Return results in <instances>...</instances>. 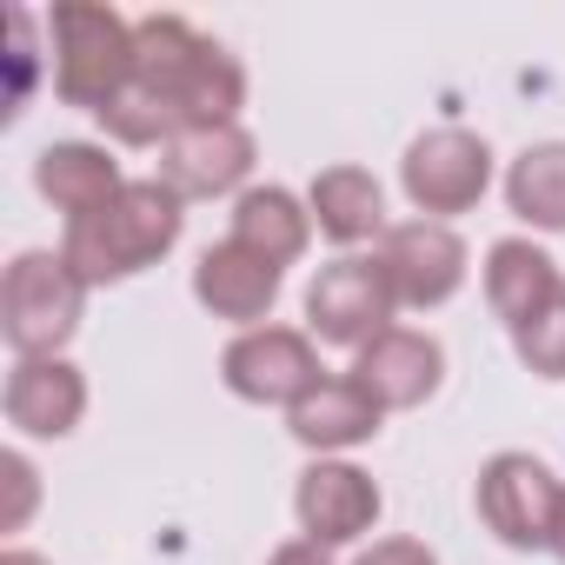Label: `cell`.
I'll return each instance as SVG.
<instances>
[{
  "label": "cell",
  "mask_w": 565,
  "mask_h": 565,
  "mask_svg": "<svg viewBox=\"0 0 565 565\" xmlns=\"http://www.w3.org/2000/svg\"><path fill=\"white\" fill-rule=\"evenodd\" d=\"M180 233H186V200L153 173V180H127L114 206H100L87 220H67L61 253L87 287H120V279L160 266L180 246Z\"/></svg>",
  "instance_id": "cell-1"
},
{
  "label": "cell",
  "mask_w": 565,
  "mask_h": 565,
  "mask_svg": "<svg viewBox=\"0 0 565 565\" xmlns=\"http://www.w3.org/2000/svg\"><path fill=\"white\" fill-rule=\"evenodd\" d=\"M87 279L67 266V253L28 246L0 273V340L14 347V360H61L67 340L81 333L87 313Z\"/></svg>",
  "instance_id": "cell-2"
},
{
  "label": "cell",
  "mask_w": 565,
  "mask_h": 565,
  "mask_svg": "<svg viewBox=\"0 0 565 565\" xmlns=\"http://www.w3.org/2000/svg\"><path fill=\"white\" fill-rule=\"evenodd\" d=\"M54 34V100L100 114L134 81V21H120L100 0H61L47 14Z\"/></svg>",
  "instance_id": "cell-3"
},
{
  "label": "cell",
  "mask_w": 565,
  "mask_h": 565,
  "mask_svg": "<svg viewBox=\"0 0 565 565\" xmlns=\"http://www.w3.org/2000/svg\"><path fill=\"white\" fill-rule=\"evenodd\" d=\"M558 499H565V479L539 452H492L479 466V486H472L479 525L512 552H552Z\"/></svg>",
  "instance_id": "cell-4"
},
{
  "label": "cell",
  "mask_w": 565,
  "mask_h": 565,
  "mask_svg": "<svg viewBox=\"0 0 565 565\" xmlns=\"http://www.w3.org/2000/svg\"><path fill=\"white\" fill-rule=\"evenodd\" d=\"M399 186L413 200L419 220H459L486 200L492 186V147L472 134V127H426L406 160H399Z\"/></svg>",
  "instance_id": "cell-5"
},
{
  "label": "cell",
  "mask_w": 565,
  "mask_h": 565,
  "mask_svg": "<svg viewBox=\"0 0 565 565\" xmlns=\"http://www.w3.org/2000/svg\"><path fill=\"white\" fill-rule=\"evenodd\" d=\"M220 380H226V393L233 399H246V406H300L320 380H327V366H320V347H313V333H300V327H253V333H233V347L220 353Z\"/></svg>",
  "instance_id": "cell-6"
},
{
  "label": "cell",
  "mask_w": 565,
  "mask_h": 565,
  "mask_svg": "<svg viewBox=\"0 0 565 565\" xmlns=\"http://www.w3.org/2000/svg\"><path fill=\"white\" fill-rule=\"evenodd\" d=\"M393 313H399V300H393L373 253H340L307 287V333L320 347H353L360 353L393 327Z\"/></svg>",
  "instance_id": "cell-7"
},
{
  "label": "cell",
  "mask_w": 565,
  "mask_h": 565,
  "mask_svg": "<svg viewBox=\"0 0 565 565\" xmlns=\"http://www.w3.org/2000/svg\"><path fill=\"white\" fill-rule=\"evenodd\" d=\"M380 273L399 307L413 313H433L446 307L459 287H466V239L446 226V220H393L373 246Z\"/></svg>",
  "instance_id": "cell-8"
},
{
  "label": "cell",
  "mask_w": 565,
  "mask_h": 565,
  "mask_svg": "<svg viewBox=\"0 0 565 565\" xmlns=\"http://www.w3.org/2000/svg\"><path fill=\"white\" fill-rule=\"evenodd\" d=\"M294 512H300V539L333 552V545H353V539H366L380 525L386 492L353 459H313L300 472V486H294Z\"/></svg>",
  "instance_id": "cell-9"
},
{
  "label": "cell",
  "mask_w": 565,
  "mask_h": 565,
  "mask_svg": "<svg viewBox=\"0 0 565 565\" xmlns=\"http://www.w3.org/2000/svg\"><path fill=\"white\" fill-rule=\"evenodd\" d=\"M347 373H353L386 413H413V406H426V399L446 386V347H439L433 333H419V327H386L373 347L353 353Z\"/></svg>",
  "instance_id": "cell-10"
},
{
  "label": "cell",
  "mask_w": 565,
  "mask_h": 565,
  "mask_svg": "<svg viewBox=\"0 0 565 565\" xmlns=\"http://www.w3.org/2000/svg\"><path fill=\"white\" fill-rule=\"evenodd\" d=\"M253 160H259V147H253L246 127H180L160 147V180L180 200H220V193L239 200Z\"/></svg>",
  "instance_id": "cell-11"
},
{
  "label": "cell",
  "mask_w": 565,
  "mask_h": 565,
  "mask_svg": "<svg viewBox=\"0 0 565 565\" xmlns=\"http://www.w3.org/2000/svg\"><path fill=\"white\" fill-rule=\"evenodd\" d=\"M0 413L28 439H67L87 419V373L61 353V360H14L8 386H0Z\"/></svg>",
  "instance_id": "cell-12"
},
{
  "label": "cell",
  "mask_w": 565,
  "mask_h": 565,
  "mask_svg": "<svg viewBox=\"0 0 565 565\" xmlns=\"http://www.w3.org/2000/svg\"><path fill=\"white\" fill-rule=\"evenodd\" d=\"M279 279H287V273H279L273 259L246 253L239 239H220V246H206L200 266H193V300H200L213 320L253 333V327H266V313H273V300H279Z\"/></svg>",
  "instance_id": "cell-13"
},
{
  "label": "cell",
  "mask_w": 565,
  "mask_h": 565,
  "mask_svg": "<svg viewBox=\"0 0 565 565\" xmlns=\"http://www.w3.org/2000/svg\"><path fill=\"white\" fill-rule=\"evenodd\" d=\"M380 426H386V406H380L353 373H327V380L287 413V433H294L313 459H340V452L380 439Z\"/></svg>",
  "instance_id": "cell-14"
},
{
  "label": "cell",
  "mask_w": 565,
  "mask_h": 565,
  "mask_svg": "<svg viewBox=\"0 0 565 565\" xmlns=\"http://www.w3.org/2000/svg\"><path fill=\"white\" fill-rule=\"evenodd\" d=\"M479 279H486V307L505 320V333H519V327H525L539 307H552V300H558V287H565L558 259H552L539 239H525V233L492 239V246H486Z\"/></svg>",
  "instance_id": "cell-15"
},
{
  "label": "cell",
  "mask_w": 565,
  "mask_h": 565,
  "mask_svg": "<svg viewBox=\"0 0 565 565\" xmlns=\"http://www.w3.org/2000/svg\"><path fill=\"white\" fill-rule=\"evenodd\" d=\"M120 186H127L120 160L107 147H94V140H47L34 153V193L47 206H61L67 220H87V213L114 206Z\"/></svg>",
  "instance_id": "cell-16"
},
{
  "label": "cell",
  "mask_w": 565,
  "mask_h": 565,
  "mask_svg": "<svg viewBox=\"0 0 565 565\" xmlns=\"http://www.w3.org/2000/svg\"><path fill=\"white\" fill-rule=\"evenodd\" d=\"M307 206H313V226L333 239V246H380V233L393 226L386 220V186L366 173V167H353V160H340V167H320L313 173V186H307Z\"/></svg>",
  "instance_id": "cell-17"
},
{
  "label": "cell",
  "mask_w": 565,
  "mask_h": 565,
  "mask_svg": "<svg viewBox=\"0 0 565 565\" xmlns=\"http://www.w3.org/2000/svg\"><path fill=\"white\" fill-rule=\"evenodd\" d=\"M226 239H239L246 253H259V259H273L287 273L313 246V206L294 186H246L233 200V233Z\"/></svg>",
  "instance_id": "cell-18"
},
{
  "label": "cell",
  "mask_w": 565,
  "mask_h": 565,
  "mask_svg": "<svg viewBox=\"0 0 565 565\" xmlns=\"http://www.w3.org/2000/svg\"><path fill=\"white\" fill-rule=\"evenodd\" d=\"M167 100H173L180 127H239V107H246V67H239L220 41H206V47L186 61V74L167 87Z\"/></svg>",
  "instance_id": "cell-19"
},
{
  "label": "cell",
  "mask_w": 565,
  "mask_h": 565,
  "mask_svg": "<svg viewBox=\"0 0 565 565\" xmlns=\"http://www.w3.org/2000/svg\"><path fill=\"white\" fill-rule=\"evenodd\" d=\"M505 206L532 233H565V140H532L505 167Z\"/></svg>",
  "instance_id": "cell-20"
},
{
  "label": "cell",
  "mask_w": 565,
  "mask_h": 565,
  "mask_svg": "<svg viewBox=\"0 0 565 565\" xmlns=\"http://www.w3.org/2000/svg\"><path fill=\"white\" fill-rule=\"evenodd\" d=\"M206 47V34L193 28V21H180V14H147V21H134V81L140 87H153V94H167L180 74H186V61Z\"/></svg>",
  "instance_id": "cell-21"
},
{
  "label": "cell",
  "mask_w": 565,
  "mask_h": 565,
  "mask_svg": "<svg viewBox=\"0 0 565 565\" xmlns=\"http://www.w3.org/2000/svg\"><path fill=\"white\" fill-rule=\"evenodd\" d=\"M94 120H100V127H107V140H120V147H167V140L180 134L173 100H167V94H153V87H140V81H127V94H114Z\"/></svg>",
  "instance_id": "cell-22"
},
{
  "label": "cell",
  "mask_w": 565,
  "mask_h": 565,
  "mask_svg": "<svg viewBox=\"0 0 565 565\" xmlns=\"http://www.w3.org/2000/svg\"><path fill=\"white\" fill-rule=\"evenodd\" d=\"M512 353H519L525 373H539V380H565V287H558L552 307H539V313L512 333Z\"/></svg>",
  "instance_id": "cell-23"
},
{
  "label": "cell",
  "mask_w": 565,
  "mask_h": 565,
  "mask_svg": "<svg viewBox=\"0 0 565 565\" xmlns=\"http://www.w3.org/2000/svg\"><path fill=\"white\" fill-rule=\"evenodd\" d=\"M0 486H8V512H0V532H21L41 505V472L28 452H0Z\"/></svg>",
  "instance_id": "cell-24"
},
{
  "label": "cell",
  "mask_w": 565,
  "mask_h": 565,
  "mask_svg": "<svg viewBox=\"0 0 565 565\" xmlns=\"http://www.w3.org/2000/svg\"><path fill=\"white\" fill-rule=\"evenodd\" d=\"M353 565H439V552L426 539H373Z\"/></svg>",
  "instance_id": "cell-25"
},
{
  "label": "cell",
  "mask_w": 565,
  "mask_h": 565,
  "mask_svg": "<svg viewBox=\"0 0 565 565\" xmlns=\"http://www.w3.org/2000/svg\"><path fill=\"white\" fill-rule=\"evenodd\" d=\"M266 565H333V552H327V545H313V539H287Z\"/></svg>",
  "instance_id": "cell-26"
},
{
  "label": "cell",
  "mask_w": 565,
  "mask_h": 565,
  "mask_svg": "<svg viewBox=\"0 0 565 565\" xmlns=\"http://www.w3.org/2000/svg\"><path fill=\"white\" fill-rule=\"evenodd\" d=\"M0 565H54V558H41V552H28V545H8V552H0Z\"/></svg>",
  "instance_id": "cell-27"
},
{
  "label": "cell",
  "mask_w": 565,
  "mask_h": 565,
  "mask_svg": "<svg viewBox=\"0 0 565 565\" xmlns=\"http://www.w3.org/2000/svg\"><path fill=\"white\" fill-rule=\"evenodd\" d=\"M552 558L565 565V499H558V525H552Z\"/></svg>",
  "instance_id": "cell-28"
}]
</instances>
